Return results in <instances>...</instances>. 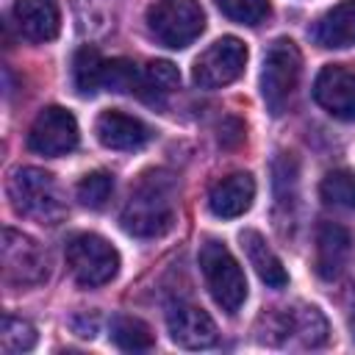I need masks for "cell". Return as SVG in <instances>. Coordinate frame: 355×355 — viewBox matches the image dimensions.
<instances>
[{"label":"cell","mask_w":355,"mask_h":355,"mask_svg":"<svg viewBox=\"0 0 355 355\" xmlns=\"http://www.w3.org/2000/svg\"><path fill=\"white\" fill-rule=\"evenodd\" d=\"M119 222H122L125 233L139 236V239L164 236L175 222L172 183L158 175H147L139 183V189L130 194L128 205L122 208Z\"/></svg>","instance_id":"1"},{"label":"cell","mask_w":355,"mask_h":355,"mask_svg":"<svg viewBox=\"0 0 355 355\" xmlns=\"http://www.w3.org/2000/svg\"><path fill=\"white\" fill-rule=\"evenodd\" d=\"M8 197L17 214L36 219L42 225H55L67 214L55 178L39 166L14 169L8 180Z\"/></svg>","instance_id":"2"},{"label":"cell","mask_w":355,"mask_h":355,"mask_svg":"<svg viewBox=\"0 0 355 355\" xmlns=\"http://www.w3.org/2000/svg\"><path fill=\"white\" fill-rule=\"evenodd\" d=\"M300 72H302V55L300 47L280 36L266 47L263 55V69H261V97L269 108V114L280 116L286 111V105L294 97V89L300 83Z\"/></svg>","instance_id":"3"},{"label":"cell","mask_w":355,"mask_h":355,"mask_svg":"<svg viewBox=\"0 0 355 355\" xmlns=\"http://www.w3.org/2000/svg\"><path fill=\"white\" fill-rule=\"evenodd\" d=\"M200 272L205 277V286H208L214 302L222 311L236 313L244 305V300H247L244 269L239 266V261L233 258V252L222 241L208 239L200 247Z\"/></svg>","instance_id":"4"},{"label":"cell","mask_w":355,"mask_h":355,"mask_svg":"<svg viewBox=\"0 0 355 355\" xmlns=\"http://www.w3.org/2000/svg\"><path fill=\"white\" fill-rule=\"evenodd\" d=\"M147 31L164 47L183 50L205 31V11L197 0H158L147 8Z\"/></svg>","instance_id":"5"},{"label":"cell","mask_w":355,"mask_h":355,"mask_svg":"<svg viewBox=\"0 0 355 355\" xmlns=\"http://www.w3.org/2000/svg\"><path fill=\"white\" fill-rule=\"evenodd\" d=\"M67 266L80 286H105L119 272V252L97 233H78L67 241Z\"/></svg>","instance_id":"6"},{"label":"cell","mask_w":355,"mask_h":355,"mask_svg":"<svg viewBox=\"0 0 355 355\" xmlns=\"http://www.w3.org/2000/svg\"><path fill=\"white\" fill-rule=\"evenodd\" d=\"M244 64L247 44L239 36H222L197 55L191 67V80L200 89H222L244 72Z\"/></svg>","instance_id":"7"},{"label":"cell","mask_w":355,"mask_h":355,"mask_svg":"<svg viewBox=\"0 0 355 355\" xmlns=\"http://www.w3.org/2000/svg\"><path fill=\"white\" fill-rule=\"evenodd\" d=\"M0 263L3 277L11 286H36L47 277V252L25 233L6 227L0 241Z\"/></svg>","instance_id":"8"},{"label":"cell","mask_w":355,"mask_h":355,"mask_svg":"<svg viewBox=\"0 0 355 355\" xmlns=\"http://www.w3.org/2000/svg\"><path fill=\"white\" fill-rule=\"evenodd\" d=\"M78 122L75 116L61 105H47L36 114L31 130H28V147L39 155H67L78 147Z\"/></svg>","instance_id":"9"},{"label":"cell","mask_w":355,"mask_h":355,"mask_svg":"<svg viewBox=\"0 0 355 355\" xmlns=\"http://www.w3.org/2000/svg\"><path fill=\"white\" fill-rule=\"evenodd\" d=\"M313 100L341 122H355V69L347 64H327L313 80Z\"/></svg>","instance_id":"10"},{"label":"cell","mask_w":355,"mask_h":355,"mask_svg":"<svg viewBox=\"0 0 355 355\" xmlns=\"http://www.w3.org/2000/svg\"><path fill=\"white\" fill-rule=\"evenodd\" d=\"M166 330L169 338L183 349H205L216 341L214 319L191 302H175L166 311Z\"/></svg>","instance_id":"11"},{"label":"cell","mask_w":355,"mask_h":355,"mask_svg":"<svg viewBox=\"0 0 355 355\" xmlns=\"http://www.w3.org/2000/svg\"><path fill=\"white\" fill-rule=\"evenodd\" d=\"M94 133H97V141L108 150H139L150 141V128L139 119V116H130L125 111H103L94 122Z\"/></svg>","instance_id":"12"},{"label":"cell","mask_w":355,"mask_h":355,"mask_svg":"<svg viewBox=\"0 0 355 355\" xmlns=\"http://www.w3.org/2000/svg\"><path fill=\"white\" fill-rule=\"evenodd\" d=\"M255 200V180L250 172H233L216 180L208 191V211L219 219H236L250 211Z\"/></svg>","instance_id":"13"},{"label":"cell","mask_w":355,"mask_h":355,"mask_svg":"<svg viewBox=\"0 0 355 355\" xmlns=\"http://www.w3.org/2000/svg\"><path fill=\"white\" fill-rule=\"evenodd\" d=\"M11 14L28 42H50L58 36L61 14L55 0H17Z\"/></svg>","instance_id":"14"},{"label":"cell","mask_w":355,"mask_h":355,"mask_svg":"<svg viewBox=\"0 0 355 355\" xmlns=\"http://www.w3.org/2000/svg\"><path fill=\"white\" fill-rule=\"evenodd\" d=\"M313 44L324 50H344L355 44V0H341L311 25Z\"/></svg>","instance_id":"15"},{"label":"cell","mask_w":355,"mask_h":355,"mask_svg":"<svg viewBox=\"0 0 355 355\" xmlns=\"http://www.w3.org/2000/svg\"><path fill=\"white\" fill-rule=\"evenodd\" d=\"M241 247L247 252L250 266L255 275L269 286V288H286L288 286V272L275 255V250L266 244V239L258 230H241Z\"/></svg>","instance_id":"16"},{"label":"cell","mask_w":355,"mask_h":355,"mask_svg":"<svg viewBox=\"0 0 355 355\" xmlns=\"http://www.w3.org/2000/svg\"><path fill=\"white\" fill-rule=\"evenodd\" d=\"M349 233L336 222H322L316 230V272L330 280L341 272L349 255Z\"/></svg>","instance_id":"17"},{"label":"cell","mask_w":355,"mask_h":355,"mask_svg":"<svg viewBox=\"0 0 355 355\" xmlns=\"http://www.w3.org/2000/svg\"><path fill=\"white\" fill-rule=\"evenodd\" d=\"M180 86V72H178V67L172 64V61H164V58H155V61H150L147 67H144V72H141V83H139V94H141V100H147V103H164L175 89Z\"/></svg>","instance_id":"18"},{"label":"cell","mask_w":355,"mask_h":355,"mask_svg":"<svg viewBox=\"0 0 355 355\" xmlns=\"http://www.w3.org/2000/svg\"><path fill=\"white\" fill-rule=\"evenodd\" d=\"M103 69H105V61L97 47H92V44L78 47L75 58H72V83H75L78 94L92 97L103 86Z\"/></svg>","instance_id":"19"},{"label":"cell","mask_w":355,"mask_h":355,"mask_svg":"<svg viewBox=\"0 0 355 355\" xmlns=\"http://www.w3.org/2000/svg\"><path fill=\"white\" fill-rule=\"evenodd\" d=\"M111 341L125 352H141V349H150L155 344L153 330L136 316H114Z\"/></svg>","instance_id":"20"},{"label":"cell","mask_w":355,"mask_h":355,"mask_svg":"<svg viewBox=\"0 0 355 355\" xmlns=\"http://www.w3.org/2000/svg\"><path fill=\"white\" fill-rule=\"evenodd\" d=\"M319 194L327 205L344 208V211H355V175L349 169H333L322 178L319 183Z\"/></svg>","instance_id":"21"},{"label":"cell","mask_w":355,"mask_h":355,"mask_svg":"<svg viewBox=\"0 0 355 355\" xmlns=\"http://www.w3.org/2000/svg\"><path fill=\"white\" fill-rule=\"evenodd\" d=\"M75 194H78V200H80L86 208L97 211V208H103V205L111 200V194H114V175H108V172H103V169L89 172V175L80 178Z\"/></svg>","instance_id":"22"},{"label":"cell","mask_w":355,"mask_h":355,"mask_svg":"<svg viewBox=\"0 0 355 355\" xmlns=\"http://www.w3.org/2000/svg\"><path fill=\"white\" fill-rule=\"evenodd\" d=\"M139 83H141V72L136 69L133 61L128 58H114V61H105V69H103V86L111 89V92H139Z\"/></svg>","instance_id":"23"},{"label":"cell","mask_w":355,"mask_h":355,"mask_svg":"<svg viewBox=\"0 0 355 355\" xmlns=\"http://www.w3.org/2000/svg\"><path fill=\"white\" fill-rule=\"evenodd\" d=\"M216 8L241 25H258L269 17V0H214Z\"/></svg>","instance_id":"24"},{"label":"cell","mask_w":355,"mask_h":355,"mask_svg":"<svg viewBox=\"0 0 355 355\" xmlns=\"http://www.w3.org/2000/svg\"><path fill=\"white\" fill-rule=\"evenodd\" d=\"M0 344L6 352H28L36 344V327L25 319L6 316L3 330H0Z\"/></svg>","instance_id":"25"}]
</instances>
